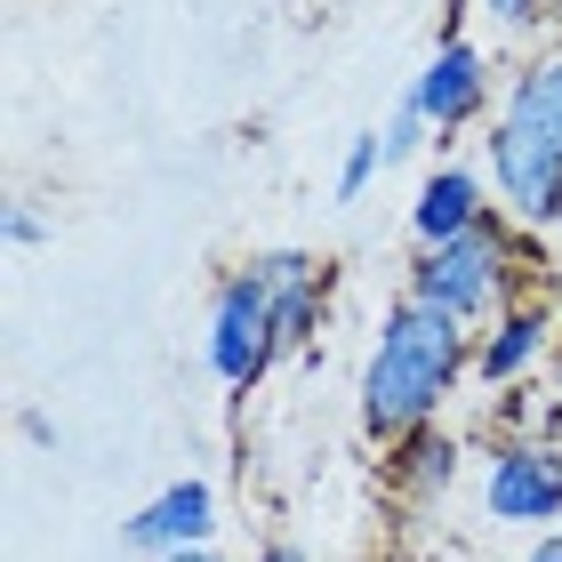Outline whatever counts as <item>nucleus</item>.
<instances>
[{"mask_svg": "<svg viewBox=\"0 0 562 562\" xmlns=\"http://www.w3.org/2000/svg\"><path fill=\"white\" fill-rule=\"evenodd\" d=\"M554 402H562V346H554Z\"/></svg>", "mask_w": 562, "mask_h": 562, "instance_id": "19", "label": "nucleus"}, {"mask_svg": "<svg viewBox=\"0 0 562 562\" xmlns=\"http://www.w3.org/2000/svg\"><path fill=\"white\" fill-rule=\"evenodd\" d=\"M562 329H554V305L547 297H506L491 322L474 329V378L482 386H530L539 378V362H554Z\"/></svg>", "mask_w": 562, "mask_h": 562, "instance_id": "7", "label": "nucleus"}, {"mask_svg": "<svg viewBox=\"0 0 562 562\" xmlns=\"http://www.w3.org/2000/svg\"><path fill=\"white\" fill-rule=\"evenodd\" d=\"M258 281L273 290V314H281V353L314 346V329L329 322V266L314 249H258Z\"/></svg>", "mask_w": 562, "mask_h": 562, "instance_id": "9", "label": "nucleus"}, {"mask_svg": "<svg viewBox=\"0 0 562 562\" xmlns=\"http://www.w3.org/2000/svg\"><path fill=\"white\" fill-rule=\"evenodd\" d=\"M121 539H130L137 554H153V562H169L186 547H217V491L201 474H177L169 491H153L137 515L121 522Z\"/></svg>", "mask_w": 562, "mask_h": 562, "instance_id": "8", "label": "nucleus"}, {"mask_svg": "<svg viewBox=\"0 0 562 562\" xmlns=\"http://www.w3.org/2000/svg\"><path fill=\"white\" fill-rule=\"evenodd\" d=\"M201 353H210V370H217L225 394H249L281 362V314H273V290L258 281V266H234V273L217 281Z\"/></svg>", "mask_w": 562, "mask_h": 562, "instance_id": "4", "label": "nucleus"}, {"mask_svg": "<svg viewBox=\"0 0 562 562\" xmlns=\"http://www.w3.org/2000/svg\"><path fill=\"white\" fill-rule=\"evenodd\" d=\"M482 217H498V201H491V177L482 169H458V161H442L418 186V201H411V241L418 249H434V241H458V234H474Z\"/></svg>", "mask_w": 562, "mask_h": 562, "instance_id": "10", "label": "nucleus"}, {"mask_svg": "<svg viewBox=\"0 0 562 562\" xmlns=\"http://www.w3.org/2000/svg\"><path fill=\"white\" fill-rule=\"evenodd\" d=\"M482 24H498V33H530V24L554 16V0H474Z\"/></svg>", "mask_w": 562, "mask_h": 562, "instance_id": "14", "label": "nucleus"}, {"mask_svg": "<svg viewBox=\"0 0 562 562\" xmlns=\"http://www.w3.org/2000/svg\"><path fill=\"white\" fill-rule=\"evenodd\" d=\"M522 562H562V530H539V539H530V554Z\"/></svg>", "mask_w": 562, "mask_h": 562, "instance_id": "17", "label": "nucleus"}, {"mask_svg": "<svg viewBox=\"0 0 562 562\" xmlns=\"http://www.w3.org/2000/svg\"><path fill=\"white\" fill-rule=\"evenodd\" d=\"M467 378H474V329L418 297H394V314L378 322V346L362 362V434L378 450L411 442L450 411V394Z\"/></svg>", "mask_w": 562, "mask_h": 562, "instance_id": "1", "label": "nucleus"}, {"mask_svg": "<svg viewBox=\"0 0 562 562\" xmlns=\"http://www.w3.org/2000/svg\"><path fill=\"white\" fill-rule=\"evenodd\" d=\"M378 137H386V169H394V161H411V153H418V145L434 137L411 89H402V97H394V113H386V130H378Z\"/></svg>", "mask_w": 562, "mask_h": 562, "instance_id": "13", "label": "nucleus"}, {"mask_svg": "<svg viewBox=\"0 0 562 562\" xmlns=\"http://www.w3.org/2000/svg\"><path fill=\"white\" fill-rule=\"evenodd\" d=\"M386 482H394V498H411V506H434L458 482V442L442 426H426V434H411V442H394V458H386Z\"/></svg>", "mask_w": 562, "mask_h": 562, "instance_id": "11", "label": "nucleus"}, {"mask_svg": "<svg viewBox=\"0 0 562 562\" xmlns=\"http://www.w3.org/2000/svg\"><path fill=\"white\" fill-rule=\"evenodd\" d=\"M482 515L506 530H554L562 522V442L498 434L491 458H482Z\"/></svg>", "mask_w": 562, "mask_h": 562, "instance_id": "5", "label": "nucleus"}, {"mask_svg": "<svg viewBox=\"0 0 562 562\" xmlns=\"http://www.w3.org/2000/svg\"><path fill=\"white\" fill-rule=\"evenodd\" d=\"M378 169H386V137H378V130H353V137H346V161H338V201H362Z\"/></svg>", "mask_w": 562, "mask_h": 562, "instance_id": "12", "label": "nucleus"}, {"mask_svg": "<svg viewBox=\"0 0 562 562\" xmlns=\"http://www.w3.org/2000/svg\"><path fill=\"white\" fill-rule=\"evenodd\" d=\"M402 297H418V305H434V314L482 329L506 297H515V217L498 210V217H482L474 234L418 249L411 273H402Z\"/></svg>", "mask_w": 562, "mask_h": 562, "instance_id": "3", "label": "nucleus"}, {"mask_svg": "<svg viewBox=\"0 0 562 562\" xmlns=\"http://www.w3.org/2000/svg\"><path fill=\"white\" fill-rule=\"evenodd\" d=\"M482 161H491L498 210L515 217L522 234L562 225V57H539V65L515 72L506 105L491 113Z\"/></svg>", "mask_w": 562, "mask_h": 562, "instance_id": "2", "label": "nucleus"}, {"mask_svg": "<svg viewBox=\"0 0 562 562\" xmlns=\"http://www.w3.org/2000/svg\"><path fill=\"white\" fill-rule=\"evenodd\" d=\"M554 24H562V0H554Z\"/></svg>", "mask_w": 562, "mask_h": 562, "instance_id": "20", "label": "nucleus"}, {"mask_svg": "<svg viewBox=\"0 0 562 562\" xmlns=\"http://www.w3.org/2000/svg\"><path fill=\"white\" fill-rule=\"evenodd\" d=\"M411 97H418V113H426L434 137L474 130V121L491 113V48L467 41V33H442V41H434V57L418 65Z\"/></svg>", "mask_w": 562, "mask_h": 562, "instance_id": "6", "label": "nucleus"}, {"mask_svg": "<svg viewBox=\"0 0 562 562\" xmlns=\"http://www.w3.org/2000/svg\"><path fill=\"white\" fill-rule=\"evenodd\" d=\"M169 562H225L217 547H186V554H169Z\"/></svg>", "mask_w": 562, "mask_h": 562, "instance_id": "18", "label": "nucleus"}, {"mask_svg": "<svg viewBox=\"0 0 562 562\" xmlns=\"http://www.w3.org/2000/svg\"><path fill=\"white\" fill-rule=\"evenodd\" d=\"M258 562H314V554H305L297 539H266V547H258Z\"/></svg>", "mask_w": 562, "mask_h": 562, "instance_id": "16", "label": "nucleus"}, {"mask_svg": "<svg viewBox=\"0 0 562 562\" xmlns=\"http://www.w3.org/2000/svg\"><path fill=\"white\" fill-rule=\"evenodd\" d=\"M41 234H48V225H41L33 210H24V201H9V241H16V249H33Z\"/></svg>", "mask_w": 562, "mask_h": 562, "instance_id": "15", "label": "nucleus"}]
</instances>
